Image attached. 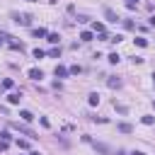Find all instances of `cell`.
Instances as JSON below:
<instances>
[{
	"instance_id": "obj_1",
	"label": "cell",
	"mask_w": 155,
	"mask_h": 155,
	"mask_svg": "<svg viewBox=\"0 0 155 155\" xmlns=\"http://www.w3.org/2000/svg\"><path fill=\"white\" fill-rule=\"evenodd\" d=\"M12 17H15V22H19L22 27H32V15H27V12H12Z\"/></svg>"
},
{
	"instance_id": "obj_2",
	"label": "cell",
	"mask_w": 155,
	"mask_h": 155,
	"mask_svg": "<svg viewBox=\"0 0 155 155\" xmlns=\"http://www.w3.org/2000/svg\"><path fill=\"white\" fill-rule=\"evenodd\" d=\"M12 126H15V128H17V131H19V133H24V136H29V138H32V141H34V138H36V133H34V131H29V128H27V126H19V124H12Z\"/></svg>"
},
{
	"instance_id": "obj_3",
	"label": "cell",
	"mask_w": 155,
	"mask_h": 155,
	"mask_svg": "<svg viewBox=\"0 0 155 155\" xmlns=\"http://www.w3.org/2000/svg\"><path fill=\"white\" fill-rule=\"evenodd\" d=\"M104 17L109 19V22H119V15H116L114 10H109V7H104Z\"/></svg>"
},
{
	"instance_id": "obj_4",
	"label": "cell",
	"mask_w": 155,
	"mask_h": 155,
	"mask_svg": "<svg viewBox=\"0 0 155 155\" xmlns=\"http://www.w3.org/2000/svg\"><path fill=\"white\" fill-rule=\"evenodd\" d=\"M53 75H56V78H68V68H66V66H56Z\"/></svg>"
},
{
	"instance_id": "obj_5",
	"label": "cell",
	"mask_w": 155,
	"mask_h": 155,
	"mask_svg": "<svg viewBox=\"0 0 155 155\" xmlns=\"http://www.w3.org/2000/svg\"><path fill=\"white\" fill-rule=\"evenodd\" d=\"M29 78H32V80H41V78H44V73L39 70V68H32V70H29Z\"/></svg>"
},
{
	"instance_id": "obj_6",
	"label": "cell",
	"mask_w": 155,
	"mask_h": 155,
	"mask_svg": "<svg viewBox=\"0 0 155 155\" xmlns=\"http://www.w3.org/2000/svg\"><path fill=\"white\" fill-rule=\"evenodd\" d=\"M87 102H90L92 107H97V104H100V94H97V92H92V94L87 97Z\"/></svg>"
},
{
	"instance_id": "obj_7",
	"label": "cell",
	"mask_w": 155,
	"mask_h": 155,
	"mask_svg": "<svg viewBox=\"0 0 155 155\" xmlns=\"http://www.w3.org/2000/svg\"><path fill=\"white\" fill-rule=\"evenodd\" d=\"M19 100H22V94H19V92H15V94L7 97V102H10V104H19Z\"/></svg>"
},
{
	"instance_id": "obj_8",
	"label": "cell",
	"mask_w": 155,
	"mask_h": 155,
	"mask_svg": "<svg viewBox=\"0 0 155 155\" xmlns=\"http://www.w3.org/2000/svg\"><path fill=\"white\" fill-rule=\"evenodd\" d=\"M32 34H34V36H36V39H41V36H46V34H49V32H46V29H44V27H39V29H32Z\"/></svg>"
},
{
	"instance_id": "obj_9",
	"label": "cell",
	"mask_w": 155,
	"mask_h": 155,
	"mask_svg": "<svg viewBox=\"0 0 155 155\" xmlns=\"http://www.w3.org/2000/svg\"><path fill=\"white\" fill-rule=\"evenodd\" d=\"M94 150H97V153H102V155H109V148L102 145V143H94Z\"/></svg>"
},
{
	"instance_id": "obj_10",
	"label": "cell",
	"mask_w": 155,
	"mask_h": 155,
	"mask_svg": "<svg viewBox=\"0 0 155 155\" xmlns=\"http://www.w3.org/2000/svg\"><path fill=\"white\" fill-rule=\"evenodd\" d=\"M116 128H119L121 133H131V131H133V126H131V124H119Z\"/></svg>"
},
{
	"instance_id": "obj_11",
	"label": "cell",
	"mask_w": 155,
	"mask_h": 155,
	"mask_svg": "<svg viewBox=\"0 0 155 155\" xmlns=\"http://www.w3.org/2000/svg\"><path fill=\"white\" fill-rule=\"evenodd\" d=\"M107 85H109V87H121V80H119V78H109Z\"/></svg>"
},
{
	"instance_id": "obj_12",
	"label": "cell",
	"mask_w": 155,
	"mask_h": 155,
	"mask_svg": "<svg viewBox=\"0 0 155 155\" xmlns=\"http://www.w3.org/2000/svg\"><path fill=\"white\" fill-rule=\"evenodd\" d=\"M19 116H22V121H32V119H34V114L27 111V109H24V111H19Z\"/></svg>"
},
{
	"instance_id": "obj_13",
	"label": "cell",
	"mask_w": 155,
	"mask_h": 155,
	"mask_svg": "<svg viewBox=\"0 0 155 155\" xmlns=\"http://www.w3.org/2000/svg\"><path fill=\"white\" fill-rule=\"evenodd\" d=\"M119 58H121L119 53H109V63H114V66H116V63H119Z\"/></svg>"
},
{
	"instance_id": "obj_14",
	"label": "cell",
	"mask_w": 155,
	"mask_h": 155,
	"mask_svg": "<svg viewBox=\"0 0 155 155\" xmlns=\"http://www.w3.org/2000/svg\"><path fill=\"white\" fill-rule=\"evenodd\" d=\"M46 39H49L51 44H58V39H61V36H58V34H46Z\"/></svg>"
},
{
	"instance_id": "obj_15",
	"label": "cell",
	"mask_w": 155,
	"mask_h": 155,
	"mask_svg": "<svg viewBox=\"0 0 155 155\" xmlns=\"http://www.w3.org/2000/svg\"><path fill=\"white\" fill-rule=\"evenodd\" d=\"M92 29H94V32H100V34H102V32H104V24H102V22H94V24H92Z\"/></svg>"
},
{
	"instance_id": "obj_16",
	"label": "cell",
	"mask_w": 155,
	"mask_h": 155,
	"mask_svg": "<svg viewBox=\"0 0 155 155\" xmlns=\"http://www.w3.org/2000/svg\"><path fill=\"white\" fill-rule=\"evenodd\" d=\"M80 39H83V41H92V32H83Z\"/></svg>"
},
{
	"instance_id": "obj_17",
	"label": "cell",
	"mask_w": 155,
	"mask_h": 155,
	"mask_svg": "<svg viewBox=\"0 0 155 155\" xmlns=\"http://www.w3.org/2000/svg\"><path fill=\"white\" fill-rule=\"evenodd\" d=\"M68 73H73V75H78V73H83V68H80V66H70V68H68Z\"/></svg>"
},
{
	"instance_id": "obj_18",
	"label": "cell",
	"mask_w": 155,
	"mask_h": 155,
	"mask_svg": "<svg viewBox=\"0 0 155 155\" xmlns=\"http://www.w3.org/2000/svg\"><path fill=\"white\" fill-rule=\"evenodd\" d=\"M136 44H138V46L143 49V46H148V39H143V36H138V39H136Z\"/></svg>"
},
{
	"instance_id": "obj_19",
	"label": "cell",
	"mask_w": 155,
	"mask_h": 155,
	"mask_svg": "<svg viewBox=\"0 0 155 155\" xmlns=\"http://www.w3.org/2000/svg\"><path fill=\"white\" fill-rule=\"evenodd\" d=\"M7 145H10V141H5V138H0V153H3V150H7Z\"/></svg>"
},
{
	"instance_id": "obj_20",
	"label": "cell",
	"mask_w": 155,
	"mask_h": 155,
	"mask_svg": "<svg viewBox=\"0 0 155 155\" xmlns=\"http://www.w3.org/2000/svg\"><path fill=\"white\" fill-rule=\"evenodd\" d=\"M143 124H145V126H153L155 119H153V116H143Z\"/></svg>"
},
{
	"instance_id": "obj_21",
	"label": "cell",
	"mask_w": 155,
	"mask_h": 155,
	"mask_svg": "<svg viewBox=\"0 0 155 155\" xmlns=\"http://www.w3.org/2000/svg\"><path fill=\"white\" fill-rule=\"evenodd\" d=\"M49 56H51V58H58V56H61V49H51Z\"/></svg>"
},
{
	"instance_id": "obj_22",
	"label": "cell",
	"mask_w": 155,
	"mask_h": 155,
	"mask_svg": "<svg viewBox=\"0 0 155 155\" xmlns=\"http://www.w3.org/2000/svg\"><path fill=\"white\" fill-rule=\"evenodd\" d=\"M12 85H15V83H12V80H10V78H5V80H3V87H5V90H10V87H12Z\"/></svg>"
},
{
	"instance_id": "obj_23",
	"label": "cell",
	"mask_w": 155,
	"mask_h": 155,
	"mask_svg": "<svg viewBox=\"0 0 155 155\" xmlns=\"http://www.w3.org/2000/svg\"><path fill=\"white\" fill-rule=\"evenodd\" d=\"M32 53H34V58H44V51H41V49H34Z\"/></svg>"
},
{
	"instance_id": "obj_24",
	"label": "cell",
	"mask_w": 155,
	"mask_h": 155,
	"mask_svg": "<svg viewBox=\"0 0 155 155\" xmlns=\"http://www.w3.org/2000/svg\"><path fill=\"white\" fill-rule=\"evenodd\" d=\"M136 3H138V0H126V7H128V10H133V7H136Z\"/></svg>"
},
{
	"instance_id": "obj_25",
	"label": "cell",
	"mask_w": 155,
	"mask_h": 155,
	"mask_svg": "<svg viewBox=\"0 0 155 155\" xmlns=\"http://www.w3.org/2000/svg\"><path fill=\"white\" fill-rule=\"evenodd\" d=\"M124 27H126V29H133V27H136V24H133V22H131V19H124Z\"/></svg>"
},
{
	"instance_id": "obj_26",
	"label": "cell",
	"mask_w": 155,
	"mask_h": 155,
	"mask_svg": "<svg viewBox=\"0 0 155 155\" xmlns=\"http://www.w3.org/2000/svg\"><path fill=\"white\" fill-rule=\"evenodd\" d=\"M17 148H22V150H24V148H29V143H27V141H17Z\"/></svg>"
},
{
	"instance_id": "obj_27",
	"label": "cell",
	"mask_w": 155,
	"mask_h": 155,
	"mask_svg": "<svg viewBox=\"0 0 155 155\" xmlns=\"http://www.w3.org/2000/svg\"><path fill=\"white\" fill-rule=\"evenodd\" d=\"M150 27H155V15H153V17H150Z\"/></svg>"
},
{
	"instance_id": "obj_28",
	"label": "cell",
	"mask_w": 155,
	"mask_h": 155,
	"mask_svg": "<svg viewBox=\"0 0 155 155\" xmlns=\"http://www.w3.org/2000/svg\"><path fill=\"white\" fill-rule=\"evenodd\" d=\"M133 155H145V153H133Z\"/></svg>"
},
{
	"instance_id": "obj_29",
	"label": "cell",
	"mask_w": 155,
	"mask_h": 155,
	"mask_svg": "<svg viewBox=\"0 0 155 155\" xmlns=\"http://www.w3.org/2000/svg\"><path fill=\"white\" fill-rule=\"evenodd\" d=\"M153 85H155V75H153Z\"/></svg>"
},
{
	"instance_id": "obj_30",
	"label": "cell",
	"mask_w": 155,
	"mask_h": 155,
	"mask_svg": "<svg viewBox=\"0 0 155 155\" xmlns=\"http://www.w3.org/2000/svg\"><path fill=\"white\" fill-rule=\"evenodd\" d=\"M29 155H39V153H29Z\"/></svg>"
},
{
	"instance_id": "obj_31",
	"label": "cell",
	"mask_w": 155,
	"mask_h": 155,
	"mask_svg": "<svg viewBox=\"0 0 155 155\" xmlns=\"http://www.w3.org/2000/svg\"><path fill=\"white\" fill-rule=\"evenodd\" d=\"M0 46H3V39H0Z\"/></svg>"
},
{
	"instance_id": "obj_32",
	"label": "cell",
	"mask_w": 155,
	"mask_h": 155,
	"mask_svg": "<svg viewBox=\"0 0 155 155\" xmlns=\"http://www.w3.org/2000/svg\"><path fill=\"white\" fill-rule=\"evenodd\" d=\"M27 3H34V0H27Z\"/></svg>"
},
{
	"instance_id": "obj_33",
	"label": "cell",
	"mask_w": 155,
	"mask_h": 155,
	"mask_svg": "<svg viewBox=\"0 0 155 155\" xmlns=\"http://www.w3.org/2000/svg\"><path fill=\"white\" fill-rule=\"evenodd\" d=\"M153 107H155V102H153Z\"/></svg>"
}]
</instances>
